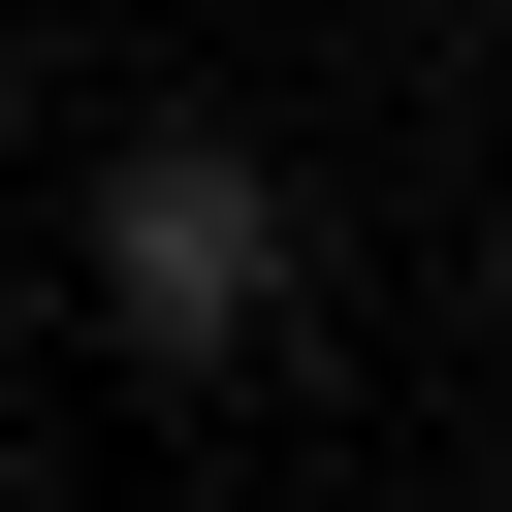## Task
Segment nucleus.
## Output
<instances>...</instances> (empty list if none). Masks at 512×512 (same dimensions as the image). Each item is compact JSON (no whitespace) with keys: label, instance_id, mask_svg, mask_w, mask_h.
Masks as SVG:
<instances>
[{"label":"nucleus","instance_id":"1","mask_svg":"<svg viewBox=\"0 0 512 512\" xmlns=\"http://www.w3.org/2000/svg\"><path fill=\"white\" fill-rule=\"evenodd\" d=\"M64 288H96V352H128V384H224V352L288 320V160L160 96V128L96 160V224H64Z\"/></svg>","mask_w":512,"mask_h":512},{"label":"nucleus","instance_id":"2","mask_svg":"<svg viewBox=\"0 0 512 512\" xmlns=\"http://www.w3.org/2000/svg\"><path fill=\"white\" fill-rule=\"evenodd\" d=\"M480 512H512V480H480Z\"/></svg>","mask_w":512,"mask_h":512}]
</instances>
